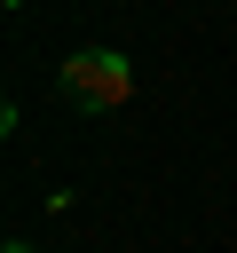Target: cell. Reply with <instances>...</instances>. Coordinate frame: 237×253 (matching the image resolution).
<instances>
[{
	"mask_svg": "<svg viewBox=\"0 0 237 253\" xmlns=\"http://www.w3.org/2000/svg\"><path fill=\"white\" fill-rule=\"evenodd\" d=\"M55 87H63V103H71V111H95V119H111V111L134 95V63H126L118 47H79V55L55 71Z\"/></svg>",
	"mask_w": 237,
	"mask_h": 253,
	"instance_id": "6da1fadb",
	"label": "cell"
},
{
	"mask_svg": "<svg viewBox=\"0 0 237 253\" xmlns=\"http://www.w3.org/2000/svg\"><path fill=\"white\" fill-rule=\"evenodd\" d=\"M0 253H32V245H24V237H8V245H0Z\"/></svg>",
	"mask_w": 237,
	"mask_h": 253,
	"instance_id": "7a4b0ae2",
	"label": "cell"
},
{
	"mask_svg": "<svg viewBox=\"0 0 237 253\" xmlns=\"http://www.w3.org/2000/svg\"><path fill=\"white\" fill-rule=\"evenodd\" d=\"M8 8H24V0H8Z\"/></svg>",
	"mask_w": 237,
	"mask_h": 253,
	"instance_id": "3957f363",
	"label": "cell"
}]
</instances>
